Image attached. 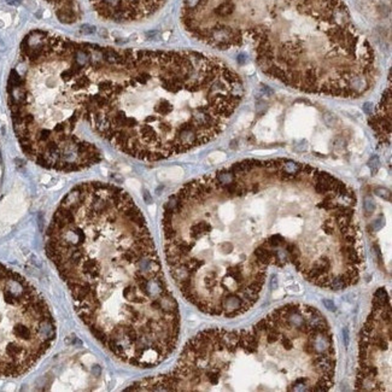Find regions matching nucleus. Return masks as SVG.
I'll list each match as a JSON object with an SVG mask.
<instances>
[{
  "mask_svg": "<svg viewBox=\"0 0 392 392\" xmlns=\"http://www.w3.org/2000/svg\"><path fill=\"white\" fill-rule=\"evenodd\" d=\"M46 251L75 310L120 361L152 368L175 350L180 313L146 220L124 190L75 186L58 205Z\"/></svg>",
  "mask_w": 392,
  "mask_h": 392,
  "instance_id": "nucleus-2",
  "label": "nucleus"
},
{
  "mask_svg": "<svg viewBox=\"0 0 392 392\" xmlns=\"http://www.w3.org/2000/svg\"><path fill=\"white\" fill-rule=\"evenodd\" d=\"M7 2H8V4H18V2H17V0H7Z\"/></svg>",
  "mask_w": 392,
  "mask_h": 392,
  "instance_id": "nucleus-12",
  "label": "nucleus"
},
{
  "mask_svg": "<svg viewBox=\"0 0 392 392\" xmlns=\"http://www.w3.org/2000/svg\"><path fill=\"white\" fill-rule=\"evenodd\" d=\"M391 85L389 82L387 90H385L384 96L380 100L379 105L375 109L374 115L370 117V126L375 132L378 140L389 145L391 139Z\"/></svg>",
  "mask_w": 392,
  "mask_h": 392,
  "instance_id": "nucleus-10",
  "label": "nucleus"
},
{
  "mask_svg": "<svg viewBox=\"0 0 392 392\" xmlns=\"http://www.w3.org/2000/svg\"><path fill=\"white\" fill-rule=\"evenodd\" d=\"M244 93L238 73L204 53L98 45L87 122L118 151L161 161L217 138Z\"/></svg>",
  "mask_w": 392,
  "mask_h": 392,
  "instance_id": "nucleus-3",
  "label": "nucleus"
},
{
  "mask_svg": "<svg viewBox=\"0 0 392 392\" xmlns=\"http://www.w3.org/2000/svg\"><path fill=\"white\" fill-rule=\"evenodd\" d=\"M360 391H391V304L385 289L373 297L360 342Z\"/></svg>",
  "mask_w": 392,
  "mask_h": 392,
  "instance_id": "nucleus-8",
  "label": "nucleus"
},
{
  "mask_svg": "<svg viewBox=\"0 0 392 392\" xmlns=\"http://www.w3.org/2000/svg\"><path fill=\"white\" fill-rule=\"evenodd\" d=\"M167 0H90L100 18L115 23L144 21L162 8Z\"/></svg>",
  "mask_w": 392,
  "mask_h": 392,
  "instance_id": "nucleus-9",
  "label": "nucleus"
},
{
  "mask_svg": "<svg viewBox=\"0 0 392 392\" xmlns=\"http://www.w3.org/2000/svg\"><path fill=\"white\" fill-rule=\"evenodd\" d=\"M56 340V322L39 291L0 263V378L29 372Z\"/></svg>",
  "mask_w": 392,
  "mask_h": 392,
  "instance_id": "nucleus-7",
  "label": "nucleus"
},
{
  "mask_svg": "<svg viewBox=\"0 0 392 392\" xmlns=\"http://www.w3.org/2000/svg\"><path fill=\"white\" fill-rule=\"evenodd\" d=\"M97 47L46 30L28 33L21 44L22 71L11 70L8 106L23 152L44 168L80 171L101 159L85 133Z\"/></svg>",
  "mask_w": 392,
  "mask_h": 392,
  "instance_id": "nucleus-6",
  "label": "nucleus"
},
{
  "mask_svg": "<svg viewBox=\"0 0 392 392\" xmlns=\"http://www.w3.org/2000/svg\"><path fill=\"white\" fill-rule=\"evenodd\" d=\"M52 6L57 18L65 24H74L81 19L79 0H45Z\"/></svg>",
  "mask_w": 392,
  "mask_h": 392,
  "instance_id": "nucleus-11",
  "label": "nucleus"
},
{
  "mask_svg": "<svg viewBox=\"0 0 392 392\" xmlns=\"http://www.w3.org/2000/svg\"><path fill=\"white\" fill-rule=\"evenodd\" d=\"M334 370L326 317L314 306L292 303L247 329L198 333L170 373L126 391L325 392L333 385Z\"/></svg>",
  "mask_w": 392,
  "mask_h": 392,
  "instance_id": "nucleus-5",
  "label": "nucleus"
},
{
  "mask_svg": "<svg viewBox=\"0 0 392 392\" xmlns=\"http://www.w3.org/2000/svg\"><path fill=\"white\" fill-rule=\"evenodd\" d=\"M162 229L177 289L212 316L250 310L269 267L292 264L333 291L355 285L363 267L353 190L287 158L244 159L185 184L167 200Z\"/></svg>",
  "mask_w": 392,
  "mask_h": 392,
  "instance_id": "nucleus-1",
  "label": "nucleus"
},
{
  "mask_svg": "<svg viewBox=\"0 0 392 392\" xmlns=\"http://www.w3.org/2000/svg\"><path fill=\"white\" fill-rule=\"evenodd\" d=\"M181 23L206 46L250 51L268 77L305 93L361 98L379 79L343 0H182Z\"/></svg>",
  "mask_w": 392,
  "mask_h": 392,
  "instance_id": "nucleus-4",
  "label": "nucleus"
}]
</instances>
